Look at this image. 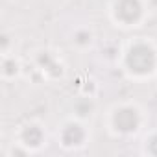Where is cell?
Returning <instances> with one entry per match:
<instances>
[{
  "mask_svg": "<svg viewBox=\"0 0 157 157\" xmlns=\"http://www.w3.org/2000/svg\"><path fill=\"white\" fill-rule=\"evenodd\" d=\"M124 70L131 78H148L157 70V50L148 41H133L124 52Z\"/></svg>",
  "mask_w": 157,
  "mask_h": 157,
  "instance_id": "obj_1",
  "label": "cell"
},
{
  "mask_svg": "<svg viewBox=\"0 0 157 157\" xmlns=\"http://www.w3.org/2000/svg\"><path fill=\"white\" fill-rule=\"evenodd\" d=\"M111 17L118 26H139V22L144 19L142 0H115L111 6Z\"/></svg>",
  "mask_w": 157,
  "mask_h": 157,
  "instance_id": "obj_2",
  "label": "cell"
},
{
  "mask_svg": "<svg viewBox=\"0 0 157 157\" xmlns=\"http://www.w3.org/2000/svg\"><path fill=\"white\" fill-rule=\"evenodd\" d=\"M140 122H142L140 111L133 104H122V105L115 107V111L111 113V124H113V128L118 133H124V135L135 133L140 128Z\"/></svg>",
  "mask_w": 157,
  "mask_h": 157,
  "instance_id": "obj_3",
  "label": "cell"
},
{
  "mask_svg": "<svg viewBox=\"0 0 157 157\" xmlns=\"http://www.w3.org/2000/svg\"><path fill=\"white\" fill-rule=\"evenodd\" d=\"M87 133H85V128L80 124V122H67L63 128H61V133H59V139L63 142V146L67 148H74V146H80L83 144Z\"/></svg>",
  "mask_w": 157,
  "mask_h": 157,
  "instance_id": "obj_4",
  "label": "cell"
},
{
  "mask_svg": "<svg viewBox=\"0 0 157 157\" xmlns=\"http://www.w3.org/2000/svg\"><path fill=\"white\" fill-rule=\"evenodd\" d=\"M21 140H22V144L28 146V148H39V146L43 144V140H44V133H43L41 126H37V124H28V126H24L22 131H21Z\"/></svg>",
  "mask_w": 157,
  "mask_h": 157,
  "instance_id": "obj_5",
  "label": "cell"
},
{
  "mask_svg": "<svg viewBox=\"0 0 157 157\" xmlns=\"http://www.w3.org/2000/svg\"><path fill=\"white\" fill-rule=\"evenodd\" d=\"M2 72H4L6 78H13V76H17V74H19V63L13 61V65L10 67V61L4 59V63H2Z\"/></svg>",
  "mask_w": 157,
  "mask_h": 157,
  "instance_id": "obj_6",
  "label": "cell"
},
{
  "mask_svg": "<svg viewBox=\"0 0 157 157\" xmlns=\"http://www.w3.org/2000/svg\"><path fill=\"white\" fill-rule=\"evenodd\" d=\"M146 150H148V153L157 155V133H153V135L146 140Z\"/></svg>",
  "mask_w": 157,
  "mask_h": 157,
  "instance_id": "obj_7",
  "label": "cell"
}]
</instances>
